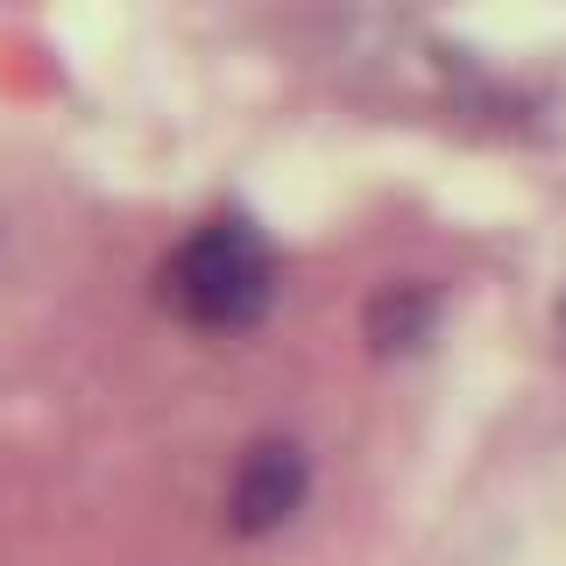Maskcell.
<instances>
[{"label": "cell", "mask_w": 566, "mask_h": 566, "mask_svg": "<svg viewBox=\"0 0 566 566\" xmlns=\"http://www.w3.org/2000/svg\"><path fill=\"white\" fill-rule=\"evenodd\" d=\"M270 291H276V262L248 220H212L191 241H177V255L164 262L170 312L212 333H234L248 318H262Z\"/></svg>", "instance_id": "cell-1"}, {"label": "cell", "mask_w": 566, "mask_h": 566, "mask_svg": "<svg viewBox=\"0 0 566 566\" xmlns=\"http://www.w3.org/2000/svg\"><path fill=\"white\" fill-rule=\"evenodd\" d=\"M553 326H559V354H566V297H559V312H553Z\"/></svg>", "instance_id": "cell-4"}, {"label": "cell", "mask_w": 566, "mask_h": 566, "mask_svg": "<svg viewBox=\"0 0 566 566\" xmlns=\"http://www.w3.org/2000/svg\"><path fill=\"white\" fill-rule=\"evenodd\" d=\"M305 482H312V468L297 453V439H255L234 468V489H227V524L241 538H262V531H276L305 503Z\"/></svg>", "instance_id": "cell-2"}, {"label": "cell", "mask_w": 566, "mask_h": 566, "mask_svg": "<svg viewBox=\"0 0 566 566\" xmlns=\"http://www.w3.org/2000/svg\"><path fill=\"white\" fill-rule=\"evenodd\" d=\"M432 318H439V291L432 283H382L376 297H368V347L376 354H403V347H418L424 333H432Z\"/></svg>", "instance_id": "cell-3"}]
</instances>
